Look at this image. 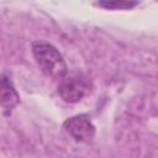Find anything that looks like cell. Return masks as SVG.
Masks as SVG:
<instances>
[{"label":"cell","instance_id":"6da1fadb","mask_svg":"<svg viewBox=\"0 0 158 158\" xmlns=\"http://www.w3.org/2000/svg\"><path fill=\"white\" fill-rule=\"evenodd\" d=\"M31 48L35 60L44 75L60 80L68 73L63 56L53 44L46 41H33Z\"/></svg>","mask_w":158,"mask_h":158},{"label":"cell","instance_id":"7a4b0ae2","mask_svg":"<svg viewBox=\"0 0 158 158\" xmlns=\"http://www.w3.org/2000/svg\"><path fill=\"white\" fill-rule=\"evenodd\" d=\"M90 91V81L88 78L79 72L67 73L58 84L59 96L69 104L80 101Z\"/></svg>","mask_w":158,"mask_h":158},{"label":"cell","instance_id":"3957f363","mask_svg":"<svg viewBox=\"0 0 158 158\" xmlns=\"http://www.w3.org/2000/svg\"><path fill=\"white\" fill-rule=\"evenodd\" d=\"M63 128L77 142L89 143L95 137V126L93 125L90 117L85 114L67 118L63 122Z\"/></svg>","mask_w":158,"mask_h":158},{"label":"cell","instance_id":"277c9868","mask_svg":"<svg viewBox=\"0 0 158 158\" xmlns=\"http://www.w3.org/2000/svg\"><path fill=\"white\" fill-rule=\"evenodd\" d=\"M0 102L4 115L11 114L20 102V95L17 94L10 75L5 72L1 74L0 79Z\"/></svg>","mask_w":158,"mask_h":158},{"label":"cell","instance_id":"5b68a950","mask_svg":"<svg viewBox=\"0 0 158 158\" xmlns=\"http://www.w3.org/2000/svg\"><path fill=\"white\" fill-rule=\"evenodd\" d=\"M139 2L137 1H123V0H111V1H98L94 5L95 6H100L104 9H109V10H130L135 6H137Z\"/></svg>","mask_w":158,"mask_h":158}]
</instances>
